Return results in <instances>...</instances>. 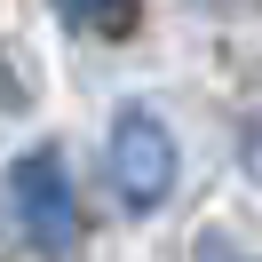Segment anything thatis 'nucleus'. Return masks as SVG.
Returning <instances> with one entry per match:
<instances>
[{"label": "nucleus", "instance_id": "f03ea898", "mask_svg": "<svg viewBox=\"0 0 262 262\" xmlns=\"http://www.w3.org/2000/svg\"><path fill=\"white\" fill-rule=\"evenodd\" d=\"M24 223H32V238L48 246V254H64L72 238V199H64V175H56V159L40 151V159H24Z\"/></svg>", "mask_w": 262, "mask_h": 262}, {"label": "nucleus", "instance_id": "f257e3e1", "mask_svg": "<svg viewBox=\"0 0 262 262\" xmlns=\"http://www.w3.org/2000/svg\"><path fill=\"white\" fill-rule=\"evenodd\" d=\"M112 175H119V191H127L135 207L167 191V175H175V151H167L159 119H143V112H127V119H119V135H112Z\"/></svg>", "mask_w": 262, "mask_h": 262}]
</instances>
